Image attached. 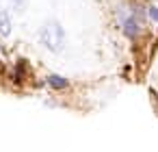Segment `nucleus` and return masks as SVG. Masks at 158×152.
<instances>
[{"mask_svg": "<svg viewBox=\"0 0 158 152\" xmlns=\"http://www.w3.org/2000/svg\"><path fill=\"white\" fill-rule=\"evenodd\" d=\"M39 39H41V44H44L48 50L59 52V50L63 48V41H65L61 24H59V22H46V26H44L41 33H39Z\"/></svg>", "mask_w": 158, "mask_h": 152, "instance_id": "f257e3e1", "label": "nucleus"}, {"mask_svg": "<svg viewBox=\"0 0 158 152\" xmlns=\"http://www.w3.org/2000/svg\"><path fill=\"white\" fill-rule=\"evenodd\" d=\"M11 33V20H9V13L7 11H0V35H9Z\"/></svg>", "mask_w": 158, "mask_h": 152, "instance_id": "f03ea898", "label": "nucleus"}, {"mask_svg": "<svg viewBox=\"0 0 158 152\" xmlns=\"http://www.w3.org/2000/svg\"><path fill=\"white\" fill-rule=\"evenodd\" d=\"M48 85H50V87H54V89H65L69 83H67L63 76H56V74H52V76H48Z\"/></svg>", "mask_w": 158, "mask_h": 152, "instance_id": "7ed1b4c3", "label": "nucleus"}, {"mask_svg": "<svg viewBox=\"0 0 158 152\" xmlns=\"http://www.w3.org/2000/svg\"><path fill=\"white\" fill-rule=\"evenodd\" d=\"M123 31H126V35H128V37H136V33H139V24H136V20H134V18L126 20Z\"/></svg>", "mask_w": 158, "mask_h": 152, "instance_id": "20e7f679", "label": "nucleus"}, {"mask_svg": "<svg viewBox=\"0 0 158 152\" xmlns=\"http://www.w3.org/2000/svg\"><path fill=\"white\" fill-rule=\"evenodd\" d=\"M13 5H15V9H18V11H24V7H26V0H13Z\"/></svg>", "mask_w": 158, "mask_h": 152, "instance_id": "39448f33", "label": "nucleus"}, {"mask_svg": "<svg viewBox=\"0 0 158 152\" xmlns=\"http://www.w3.org/2000/svg\"><path fill=\"white\" fill-rule=\"evenodd\" d=\"M149 18H152L154 22H158V7H152V9H149Z\"/></svg>", "mask_w": 158, "mask_h": 152, "instance_id": "423d86ee", "label": "nucleus"}]
</instances>
